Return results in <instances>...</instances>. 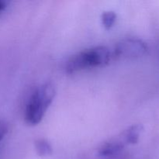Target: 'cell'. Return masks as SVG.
<instances>
[{
  "label": "cell",
  "instance_id": "52a82bcc",
  "mask_svg": "<svg viewBox=\"0 0 159 159\" xmlns=\"http://www.w3.org/2000/svg\"><path fill=\"white\" fill-rule=\"evenodd\" d=\"M102 23L107 29H110L115 24L116 20V14L113 11H106L103 12L101 16Z\"/></svg>",
  "mask_w": 159,
  "mask_h": 159
},
{
  "label": "cell",
  "instance_id": "7a4b0ae2",
  "mask_svg": "<svg viewBox=\"0 0 159 159\" xmlns=\"http://www.w3.org/2000/svg\"><path fill=\"white\" fill-rule=\"evenodd\" d=\"M113 58L112 51L106 46L83 50L71 56L66 63V72L73 74L88 68L103 67Z\"/></svg>",
  "mask_w": 159,
  "mask_h": 159
},
{
  "label": "cell",
  "instance_id": "3957f363",
  "mask_svg": "<svg viewBox=\"0 0 159 159\" xmlns=\"http://www.w3.org/2000/svg\"><path fill=\"white\" fill-rule=\"evenodd\" d=\"M148 47L144 40L138 38H126L116 43L112 50L114 58H138L145 55Z\"/></svg>",
  "mask_w": 159,
  "mask_h": 159
},
{
  "label": "cell",
  "instance_id": "9c48e42d",
  "mask_svg": "<svg viewBox=\"0 0 159 159\" xmlns=\"http://www.w3.org/2000/svg\"><path fill=\"white\" fill-rule=\"evenodd\" d=\"M9 2L6 0H0V15L5 11V9L7 8Z\"/></svg>",
  "mask_w": 159,
  "mask_h": 159
},
{
  "label": "cell",
  "instance_id": "30bf717a",
  "mask_svg": "<svg viewBox=\"0 0 159 159\" xmlns=\"http://www.w3.org/2000/svg\"><path fill=\"white\" fill-rule=\"evenodd\" d=\"M158 52H159V48H158Z\"/></svg>",
  "mask_w": 159,
  "mask_h": 159
},
{
  "label": "cell",
  "instance_id": "ba28073f",
  "mask_svg": "<svg viewBox=\"0 0 159 159\" xmlns=\"http://www.w3.org/2000/svg\"><path fill=\"white\" fill-rule=\"evenodd\" d=\"M8 133V127L5 123L0 121V144Z\"/></svg>",
  "mask_w": 159,
  "mask_h": 159
},
{
  "label": "cell",
  "instance_id": "8992f818",
  "mask_svg": "<svg viewBox=\"0 0 159 159\" xmlns=\"http://www.w3.org/2000/svg\"><path fill=\"white\" fill-rule=\"evenodd\" d=\"M35 148L37 154L40 156H48L52 154L51 144L45 139H38L35 141Z\"/></svg>",
  "mask_w": 159,
  "mask_h": 159
},
{
  "label": "cell",
  "instance_id": "6da1fadb",
  "mask_svg": "<svg viewBox=\"0 0 159 159\" xmlns=\"http://www.w3.org/2000/svg\"><path fill=\"white\" fill-rule=\"evenodd\" d=\"M55 87L51 82L37 86L33 91L25 109V120L30 125H37L43 120L55 96Z\"/></svg>",
  "mask_w": 159,
  "mask_h": 159
},
{
  "label": "cell",
  "instance_id": "277c9868",
  "mask_svg": "<svg viewBox=\"0 0 159 159\" xmlns=\"http://www.w3.org/2000/svg\"><path fill=\"white\" fill-rule=\"evenodd\" d=\"M126 145L127 144L120 135L117 138H113L103 143L98 149V153L100 156H113L120 153Z\"/></svg>",
  "mask_w": 159,
  "mask_h": 159
},
{
  "label": "cell",
  "instance_id": "5b68a950",
  "mask_svg": "<svg viewBox=\"0 0 159 159\" xmlns=\"http://www.w3.org/2000/svg\"><path fill=\"white\" fill-rule=\"evenodd\" d=\"M143 131V127L141 124H134L127 127L121 133L120 137L126 144H135L139 141L140 136Z\"/></svg>",
  "mask_w": 159,
  "mask_h": 159
}]
</instances>
